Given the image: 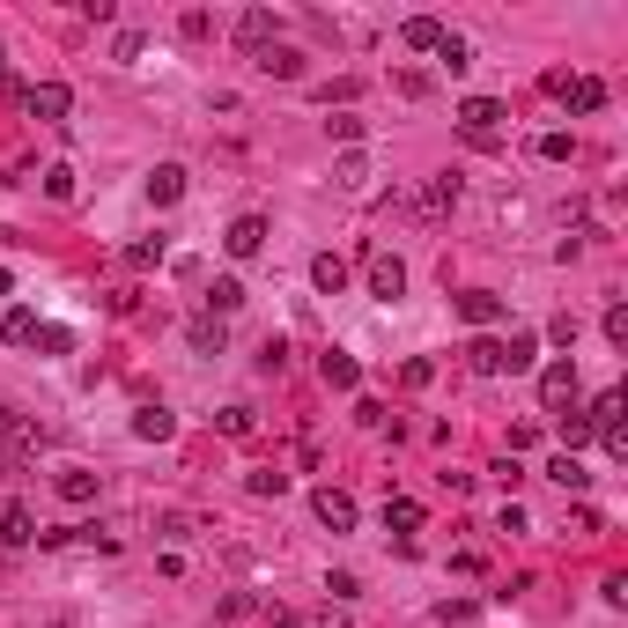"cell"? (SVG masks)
Instances as JSON below:
<instances>
[{
	"label": "cell",
	"mask_w": 628,
	"mask_h": 628,
	"mask_svg": "<svg viewBox=\"0 0 628 628\" xmlns=\"http://www.w3.org/2000/svg\"><path fill=\"white\" fill-rule=\"evenodd\" d=\"M148 200H156V207H178V200H185V163H156V170H148Z\"/></svg>",
	"instance_id": "30bf717a"
},
{
	"label": "cell",
	"mask_w": 628,
	"mask_h": 628,
	"mask_svg": "<svg viewBox=\"0 0 628 628\" xmlns=\"http://www.w3.org/2000/svg\"><path fill=\"white\" fill-rule=\"evenodd\" d=\"M547 97H562L569 111H599V104H606V82H592V74H562V67H555V74H547Z\"/></svg>",
	"instance_id": "277c9868"
},
{
	"label": "cell",
	"mask_w": 628,
	"mask_h": 628,
	"mask_svg": "<svg viewBox=\"0 0 628 628\" xmlns=\"http://www.w3.org/2000/svg\"><path fill=\"white\" fill-rule=\"evenodd\" d=\"M30 540H37L30 503H8V510H0V547H30Z\"/></svg>",
	"instance_id": "5bb4252c"
},
{
	"label": "cell",
	"mask_w": 628,
	"mask_h": 628,
	"mask_svg": "<svg viewBox=\"0 0 628 628\" xmlns=\"http://www.w3.org/2000/svg\"><path fill=\"white\" fill-rule=\"evenodd\" d=\"M156 532H163V540H193V532H200V518H185V510H163V518H156Z\"/></svg>",
	"instance_id": "4dcf8cb0"
},
{
	"label": "cell",
	"mask_w": 628,
	"mask_h": 628,
	"mask_svg": "<svg viewBox=\"0 0 628 628\" xmlns=\"http://www.w3.org/2000/svg\"><path fill=\"white\" fill-rule=\"evenodd\" d=\"M429 377H436V363H429V355H414V363H399V385H407V392H422Z\"/></svg>",
	"instance_id": "1f68e13d"
},
{
	"label": "cell",
	"mask_w": 628,
	"mask_h": 628,
	"mask_svg": "<svg viewBox=\"0 0 628 628\" xmlns=\"http://www.w3.org/2000/svg\"><path fill=\"white\" fill-rule=\"evenodd\" d=\"M185 340H193L200 355H222V340H230V333H222V318H193V326H185Z\"/></svg>",
	"instance_id": "484cf974"
},
{
	"label": "cell",
	"mask_w": 628,
	"mask_h": 628,
	"mask_svg": "<svg viewBox=\"0 0 628 628\" xmlns=\"http://www.w3.org/2000/svg\"><path fill=\"white\" fill-rule=\"evenodd\" d=\"M318 628H348V606H326V614H318Z\"/></svg>",
	"instance_id": "60d3db41"
},
{
	"label": "cell",
	"mask_w": 628,
	"mask_h": 628,
	"mask_svg": "<svg viewBox=\"0 0 628 628\" xmlns=\"http://www.w3.org/2000/svg\"><path fill=\"white\" fill-rule=\"evenodd\" d=\"M45 200H74V170H67V163L45 170Z\"/></svg>",
	"instance_id": "d6a6232c"
},
{
	"label": "cell",
	"mask_w": 628,
	"mask_h": 628,
	"mask_svg": "<svg viewBox=\"0 0 628 628\" xmlns=\"http://www.w3.org/2000/svg\"><path fill=\"white\" fill-rule=\"evenodd\" d=\"M170 429H178V414H170L163 399H148V407H133V436H141V444H163Z\"/></svg>",
	"instance_id": "9c48e42d"
},
{
	"label": "cell",
	"mask_w": 628,
	"mask_h": 628,
	"mask_svg": "<svg viewBox=\"0 0 628 628\" xmlns=\"http://www.w3.org/2000/svg\"><path fill=\"white\" fill-rule=\"evenodd\" d=\"M37 333H45V326H37V311H8V318H0V340H8V348H30Z\"/></svg>",
	"instance_id": "7402d4cb"
},
{
	"label": "cell",
	"mask_w": 628,
	"mask_h": 628,
	"mask_svg": "<svg viewBox=\"0 0 628 628\" xmlns=\"http://www.w3.org/2000/svg\"><path fill=\"white\" fill-rule=\"evenodd\" d=\"M274 37H281V15H274V8H244V15H237V45L252 52V60L274 45Z\"/></svg>",
	"instance_id": "5b68a950"
},
{
	"label": "cell",
	"mask_w": 628,
	"mask_h": 628,
	"mask_svg": "<svg viewBox=\"0 0 628 628\" xmlns=\"http://www.w3.org/2000/svg\"><path fill=\"white\" fill-rule=\"evenodd\" d=\"M459 318H466V326H481V333H488V326H503V296L466 289V296H459Z\"/></svg>",
	"instance_id": "8fae6325"
},
{
	"label": "cell",
	"mask_w": 628,
	"mask_h": 628,
	"mask_svg": "<svg viewBox=\"0 0 628 628\" xmlns=\"http://www.w3.org/2000/svg\"><path fill=\"white\" fill-rule=\"evenodd\" d=\"M252 67H259V74H274V82H303V52H296V45H266Z\"/></svg>",
	"instance_id": "7c38bea8"
},
{
	"label": "cell",
	"mask_w": 628,
	"mask_h": 628,
	"mask_svg": "<svg viewBox=\"0 0 628 628\" xmlns=\"http://www.w3.org/2000/svg\"><path fill=\"white\" fill-rule=\"evenodd\" d=\"M399 45L436 52V45H444V23H436V15H407V23H399Z\"/></svg>",
	"instance_id": "e0dca14e"
},
{
	"label": "cell",
	"mask_w": 628,
	"mask_h": 628,
	"mask_svg": "<svg viewBox=\"0 0 628 628\" xmlns=\"http://www.w3.org/2000/svg\"><path fill=\"white\" fill-rule=\"evenodd\" d=\"M126 266H133V274H148V266H163V237H133V244H126Z\"/></svg>",
	"instance_id": "83f0119b"
},
{
	"label": "cell",
	"mask_w": 628,
	"mask_h": 628,
	"mask_svg": "<svg viewBox=\"0 0 628 628\" xmlns=\"http://www.w3.org/2000/svg\"><path fill=\"white\" fill-rule=\"evenodd\" d=\"M547 481H555V488H569V496H584V481H592V473H584V459L555 451V459H547Z\"/></svg>",
	"instance_id": "ffe728a7"
},
{
	"label": "cell",
	"mask_w": 628,
	"mask_h": 628,
	"mask_svg": "<svg viewBox=\"0 0 628 628\" xmlns=\"http://www.w3.org/2000/svg\"><path fill=\"white\" fill-rule=\"evenodd\" d=\"M444 207H459V170H444V178L422 185V215H444Z\"/></svg>",
	"instance_id": "d6986e66"
},
{
	"label": "cell",
	"mask_w": 628,
	"mask_h": 628,
	"mask_svg": "<svg viewBox=\"0 0 628 628\" xmlns=\"http://www.w3.org/2000/svg\"><path fill=\"white\" fill-rule=\"evenodd\" d=\"M60 496H67V503H97V473H89V466H67V473H60Z\"/></svg>",
	"instance_id": "603a6c76"
},
{
	"label": "cell",
	"mask_w": 628,
	"mask_h": 628,
	"mask_svg": "<svg viewBox=\"0 0 628 628\" xmlns=\"http://www.w3.org/2000/svg\"><path fill=\"white\" fill-rule=\"evenodd\" d=\"M259 628H296V614H281V606H266V614H259Z\"/></svg>",
	"instance_id": "ab89813d"
},
{
	"label": "cell",
	"mask_w": 628,
	"mask_h": 628,
	"mask_svg": "<svg viewBox=\"0 0 628 628\" xmlns=\"http://www.w3.org/2000/svg\"><path fill=\"white\" fill-rule=\"evenodd\" d=\"M370 296H407V266H399L392 252H370Z\"/></svg>",
	"instance_id": "ba28073f"
},
{
	"label": "cell",
	"mask_w": 628,
	"mask_h": 628,
	"mask_svg": "<svg viewBox=\"0 0 628 628\" xmlns=\"http://www.w3.org/2000/svg\"><path fill=\"white\" fill-rule=\"evenodd\" d=\"M311 281H318V296H340V289H348V259H340V252H318V259H311Z\"/></svg>",
	"instance_id": "ac0fdd59"
},
{
	"label": "cell",
	"mask_w": 628,
	"mask_h": 628,
	"mask_svg": "<svg viewBox=\"0 0 628 628\" xmlns=\"http://www.w3.org/2000/svg\"><path fill=\"white\" fill-rule=\"evenodd\" d=\"M244 488H252V496H281V488H289V473H274V466H266V473H252Z\"/></svg>",
	"instance_id": "8d00e7d4"
},
{
	"label": "cell",
	"mask_w": 628,
	"mask_h": 628,
	"mask_svg": "<svg viewBox=\"0 0 628 628\" xmlns=\"http://www.w3.org/2000/svg\"><path fill=\"white\" fill-rule=\"evenodd\" d=\"M540 407H547V414H569V407H577V355H562V363L540 370Z\"/></svg>",
	"instance_id": "7a4b0ae2"
},
{
	"label": "cell",
	"mask_w": 628,
	"mask_h": 628,
	"mask_svg": "<svg viewBox=\"0 0 628 628\" xmlns=\"http://www.w3.org/2000/svg\"><path fill=\"white\" fill-rule=\"evenodd\" d=\"M540 156L547 163H569V156H577V141H569V133H540Z\"/></svg>",
	"instance_id": "836d02e7"
},
{
	"label": "cell",
	"mask_w": 628,
	"mask_h": 628,
	"mask_svg": "<svg viewBox=\"0 0 628 628\" xmlns=\"http://www.w3.org/2000/svg\"><path fill=\"white\" fill-rule=\"evenodd\" d=\"M606 340H614V348H628V303H606Z\"/></svg>",
	"instance_id": "e575fe53"
},
{
	"label": "cell",
	"mask_w": 628,
	"mask_h": 628,
	"mask_svg": "<svg viewBox=\"0 0 628 628\" xmlns=\"http://www.w3.org/2000/svg\"><path fill=\"white\" fill-rule=\"evenodd\" d=\"M503 119H510V111H503L496 97H466V104H459V133H466L473 148H496V141H503Z\"/></svg>",
	"instance_id": "6da1fadb"
},
{
	"label": "cell",
	"mask_w": 628,
	"mask_h": 628,
	"mask_svg": "<svg viewBox=\"0 0 628 628\" xmlns=\"http://www.w3.org/2000/svg\"><path fill=\"white\" fill-rule=\"evenodd\" d=\"M326 133H333V141H340V148H363V133H370V119H355V111H333V119H326Z\"/></svg>",
	"instance_id": "d4e9b609"
},
{
	"label": "cell",
	"mask_w": 628,
	"mask_h": 628,
	"mask_svg": "<svg viewBox=\"0 0 628 628\" xmlns=\"http://www.w3.org/2000/svg\"><path fill=\"white\" fill-rule=\"evenodd\" d=\"M466 370H473V377H503V340L473 333V340H466Z\"/></svg>",
	"instance_id": "4fadbf2b"
},
{
	"label": "cell",
	"mask_w": 628,
	"mask_h": 628,
	"mask_svg": "<svg viewBox=\"0 0 628 628\" xmlns=\"http://www.w3.org/2000/svg\"><path fill=\"white\" fill-rule=\"evenodd\" d=\"M547 340H555V348H577V318H569V311H562V318H555V326H547Z\"/></svg>",
	"instance_id": "f35d334b"
},
{
	"label": "cell",
	"mask_w": 628,
	"mask_h": 628,
	"mask_svg": "<svg viewBox=\"0 0 628 628\" xmlns=\"http://www.w3.org/2000/svg\"><path fill=\"white\" fill-rule=\"evenodd\" d=\"M0 74H8V52H0Z\"/></svg>",
	"instance_id": "7bdbcfd3"
},
{
	"label": "cell",
	"mask_w": 628,
	"mask_h": 628,
	"mask_svg": "<svg viewBox=\"0 0 628 628\" xmlns=\"http://www.w3.org/2000/svg\"><path fill=\"white\" fill-rule=\"evenodd\" d=\"M385 525L399 532V547H407L414 532H422V503H414V496H385Z\"/></svg>",
	"instance_id": "2e32d148"
},
{
	"label": "cell",
	"mask_w": 628,
	"mask_h": 628,
	"mask_svg": "<svg viewBox=\"0 0 628 628\" xmlns=\"http://www.w3.org/2000/svg\"><path fill=\"white\" fill-rule=\"evenodd\" d=\"M222 252L230 259H259L266 252V215H237L230 230H222Z\"/></svg>",
	"instance_id": "8992f818"
},
{
	"label": "cell",
	"mask_w": 628,
	"mask_h": 628,
	"mask_svg": "<svg viewBox=\"0 0 628 628\" xmlns=\"http://www.w3.org/2000/svg\"><path fill=\"white\" fill-rule=\"evenodd\" d=\"M318 377H326L333 392H355V385H363V363H355V355H340V348H326V363H318Z\"/></svg>",
	"instance_id": "9a60e30c"
},
{
	"label": "cell",
	"mask_w": 628,
	"mask_h": 628,
	"mask_svg": "<svg viewBox=\"0 0 628 628\" xmlns=\"http://www.w3.org/2000/svg\"><path fill=\"white\" fill-rule=\"evenodd\" d=\"M555 436H562V451H569V459H577V444H592V436H599V429H592V422H584V414H577V407H569V414H555Z\"/></svg>",
	"instance_id": "44dd1931"
},
{
	"label": "cell",
	"mask_w": 628,
	"mask_h": 628,
	"mask_svg": "<svg viewBox=\"0 0 628 628\" xmlns=\"http://www.w3.org/2000/svg\"><path fill=\"white\" fill-rule=\"evenodd\" d=\"M436 60H444L451 74H466V67H473V45H466L459 30H444V45H436Z\"/></svg>",
	"instance_id": "4316f807"
},
{
	"label": "cell",
	"mask_w": 628,
	"mask_h": 628,
	"mask_svg": "<svg viewBox=\"0 0 628 628\" xmlns=\"http://www.w3.org/2000/svg\"><path fill=\"white\" fill-rule=\"evenodd\" d=\"M23 111H30L37 126H60L67 111H74V89H67V82H30V89H23Z\"/></svg>",
	"instance_id": "3957f363"
},
{
	"label": "cell",
	"mask_w": 628,
	"mask_h": 628,
	"mask_svg": "<svg viewBox=\"0 0 628 628\" xmlns=\"http://www.w3.org/2000/svg\"><path fill=\"white\" fill-rule=\"evenodd\" d=\"M0 296H8V266H0Z\"/></svg>",
	"instance_id": "b9f144b4"
},
{
	"label": "cell",
	"mask_w": 628,
	"mask_h": 628,
	"mask_svg": "<svg viewBox=\"0 0 628 628\" xmlns=\"http://www.w3.org/2000/svg\"><path fill=\"white\" fill-rule=\"evenodd\" d=\"M333 178L348 185V193H363V178H370V163H363V148H348V156L333 163Z\"/></svg>",
	"instance_id": "f546056e"
},
{
	"label": "cell",
	"mask_w": 628,
	"mask_h": 628,
	"mask_svg": "<svg viewBox=\"0 0 628 628\" xmlns=\"http://www.w3.org/2000/svg\"><path fill=\"white\" fill-rule=\"evenodd\" d=\"M215 422H222V436H252V407H222Z\"/></svg>",
	"instance_id": "d590c367"
},
{
	"label": "cell",
	"mask_w": 628,
	"mask_h": 628,
	"mask_svg": "<svg viewBox=\"0 0 628 628\" xmlns=\"http://www.w3.org/2000/svg\"><path fill=\"white\" fill-rule=\"evenodd\" d=\"M237 303H244V281H230V274H222L215 289H207V318H230Z\"/></svg>",
	"instance_id": "cb8c5ba5"
},
{
	"label": "cell",
	"mask_w": 628,
	"mask_h": 628,
	"mask_svg": "<svg viewBox=\"0 0 628 628\" xmlns=\"http://www.w3.org/2000/svg\"><path fill=\"white\" fill-rule=\"evenodd\" d=\"M326 592H333V606H348L355 592H363V584H355V577H348V569H333V577H326Z\"/></svg>",
	"instance_id": "74e56055"
},
{
	"label": "cell",
	"mask_w": 628,
	"mask_h": 628,
	"mask_svg": "<svg viewBox=\"0 0 628 628\" xmlns=\"http://www.w3.org/2000/svg\"><path fill=\"white\" fill-rule=\"evenodd\" d=\"M311 510H318V525L355 532V496H348V488H318V496H311Z\"/></svg>",
	"instance_id": "52a82bcc"
},
{
	"label": "cell",
	"mask_w": 628,
	"mask_h": 628,
	"mask_svg": "<svg viewBox=\"0 0 628 628\" xmlns=\"http://www.w3.org/2000/svg\"><path fill=\"white\" fill-rule=\"evenodd\" d=\"M532 355H540V340H532V333H510L503 340V370H532Z\"/></svg>",
	"instance_id": "f1b7e54d"
}]
</instances>
